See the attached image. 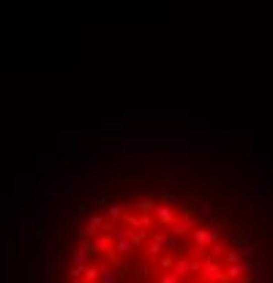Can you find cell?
Instances as JSON below:
<instances>
[{
	"mask_svg": "<svg viewBox=\"0 0 273 283\" xmlns=\"http://www.w3.org/2000/svg\"><path fill=\"white\" fill-rule=\"evenodd\" d=\"M161 242H164V234H153V240L148 245V256H158V253H161Z\"/></svg>",
	"mask_w": 273,
	"mask_h": 283,
	"instance_id": "277c9868",
	"label": "cell"
},
{
	"mask_svg": "<svg viewBox=\"0 0 273 283\" xmlns=\"http://www.w3.org/2000/svg\"><path fill=\"white\" fill-rule=\"evenodd\" d=\"M74 283H82V280H79V278H74Z\"/></svg>",
	"mask_w": 273,
	"mask_h": 283,
	"instance_id": "4fadbf2b",
	"label": "cell"
},
{
	"mask_svg": "<svg viewBox=\"0 0 273 283\" xmlns=\"http://www.w3.org/2000/svg\"><path fill=\"white\" fill-rule=\"evenodd\" d=\"M156 213H158V218H161V224H170V221H172V210H170V207H156Z\"/></svg>",
	"mask_w": 273,
	"mask_h": 283,
	"instance_id": "9c48e42d",
	"label": "cell"
},
{
	"mask_svg": "<svg viewBox=\"0 0 273 283\" xmlns=\"http://www.w3.org/2000/svg\"><path fill=\"white\" fill-rule=\"evenodd\" d=\"M126 224H131V226H150V218L148 215H142V218H139V215H126Z\"/></svg>",
	"mask_w": 273,
	"mask_h": 283,
	"instance_id": "8992f818",
	"label": "cell"
},
{
	"mask_svg": "<svg viewBox=\"0 0 273 283\" xmlns=\"http://www.w3.org/2000/svg\"><path fill=\"white\" fill-rule=\"evenodd\" d=\"M202 269H205V272H202L205 278H219V275H222V272H219V267H216V264H205Z\"/></svg>",
	"mask_w": 273,
	"mask_h": 283,
	"instance_id": "30bf717a",
	"label": "cell"
},
{
	"mask_svg": "<svg viewBox=\"0 0 273 283\" xmlns=\"http://www.w3.org/2000/svg\"><path fill=\"white\" fill-rule=\"evenodd\" d=\"M161 283H178V275H167V278H164Z\"/></svg>",
	"mask_w": 273,
	"mask_h": 283,
	"instance_id": "7c38bea8",
	"label": "cell"
},
{
	"mask_svg": "<svg viewBox=\"0 0 273 283\" xmlns=\"http://www.w3.org/2000/svg\"><path fill=\"white\" fill-rule=\"evenodd\" d=\"M126 207H129V204H112L106 213H110V218H112V221H118V218H121V215L126 213Z\"/></svg>",
	"mask_w": 273,
	"mask_h": 283,
	"instance_id": "ba28073f",
	"label": "cell"
},
{
	"mask_svg": "<svg viewBox=\"0 0 273 283\" xmlns=\"http://www.w3.org/2000/svg\"><path fill=\"white\" fill-rule=\"evenodd\" d=\"M227 259H230V261H241V253H238V251H232V253L227 256Z\"/></svg>",
	"mask_w": 273,
	"mask_h": 283,
	"instance_id": "8fae6325",
	"label": "cell"
},
{
	"mask_svg": "<svg viewBox=\"0 0 273 283\" xmlns=\"http://www.w3.org/2000/svg\"><path fill=\"white\" fill-rule=\"evenodd\" d=\"M85 278H88V283L101 278V269H98V264H88V267H85Z\"/></svg>",
	"mask_w": 273,
	"mask_h": 283,
	"instance_id": "52a82bcc",
	"label": "cell"
},
{
	"mask_svg": "<svg viewBox=\"0 0 273 283\" xmlns=\"http://www.w3.org/2000/svg\"><path fill=\"white\" fill-rule=\"evenodd\" d=\"M129 207H137V210H142V213H150V210H156V201L153 199H139V201H134V204H129Z\"/></svg>",
	"mask_w": 273,
	"mask_h": 283,
	"instance_id": "5b68a950",
	"label": "cell"
},
{
	"mask_svg": "<svg viewBox=\"0 0 273 283\" xmlns=\"http://www.w3.org/2000/svg\"><path fill=\"white\" fill-rule=\"evenodd\" d=\"M90 253H93L90 245H82V248H77V251H74V256H71V259H74V264H79V267H88L85 261H88Z\"/></svg>",
	"mask_w": 273,
	"mask_h": 283,
	"instance_id": "3957f363",
	"label": "cell"
},
{
	"mask_svg": "<svg viewBox=\"0 0 273 283\" xmlns=\"http://www.w3.org/2000/svg\"><path fill=\"white\" fill-rule=\"evenodd\" d=\"M112 242H115V232H104V234H98L96 240H90L88 245H90L93 253H101L106 248H112Z\"/></svg>",
	"mask_w": 273,
	"mask_h": 283,
	"instance_id": "6da1fadb",
	"label": "cell"
},
{
	"mask_svg": "<svg viewBox=\"0 0 273 283\" xmlns=\"http://www.w3.org/2000/svg\"><path fill=\"white\" fill-rule=\"evenodd\" d=\"M98 229H106V221L101 218V215H93V218L88 221V224H85V229H82V234L85 237H93V234H98Z\"/></svg>",
	"mask_w": 273,
	"mask_h": 283,
	"instance_id": "7a4b0ae2",
	"label": "cell"
}]
</instances>
